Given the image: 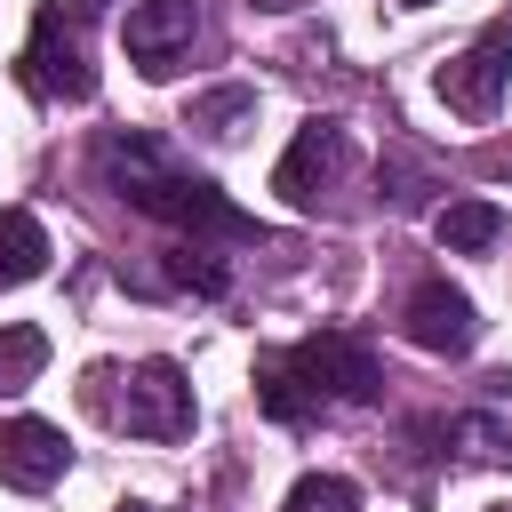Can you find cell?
I'll list each match as a JSON object with an SVG mask.
<instances>
[{"instance_id":"cell-1","label":"cell","mask_w":512,"mask_h":512,"mask_svg":"<svg viewBox=\"0 0 512 512\" xmlns=\"http://www.w3.org/2000/svg\"><path fill=\"white\" fill-rule=\"evenodd\" d=\"M104 184L136 208V216H152V224H168V232H184V240H264V224L248 216V208H232L208 176H192L160 136H144V128H120V136H104Z\"/></svg>"},{"instance_id":"cell-2","label":"cell","mask_w":512,"mask_h":512,"mask_svg":"<svg viewBox=\"0 0 512 512\" xmlns=\"http://www.w3.org/2000/svg\"><path fill=\"white\" fill-rule=\"evenodd\" d=\"M376 392H384V368H376L368 336H352V328H320V336L256 360V408L272 424H304L328 400H376Z\"/></svg>"},{"instance_id":"cell-3","label":"cell","mask_w":512,"mask_h":512,"mask_svg":"<svg viewBox=\"0 0 512 512\" xmlns=\"http://www.w3.org/2000/svg\"><path fill=\"white\" fill-rule=\"evenodd\" d=\"M96 24H104V0H40L16 80L40 104H88L96 96Z\"/></svg>"},{"instance_id":"cell-4","label":"cell","mask_w":512,"mask_h":512,"mask_svg":"<svg viewBox=\"0 0 512 512\" xmlns=\"http://www.w3.org/2000/svg\"><path fill=\"white\" fill-rule=\"evenodd\" d=\"M504 80H512V16L480 24V32H472V48H464V56H448L432 88H440V104H448V112H464V120H496Z\"/></svg>"},{"instance_id":"cell-5","label":"cell","mask_w":512,"mask_h":512,"mask_svg":"<svg viewBox=\"0 0 512 512\" xmlns=\"http://www.w3.org/2000/svg\"><path fill=\"white\" fill-rule=\"evenodd\" d=\"M192 416L200 408H192V384H184L176 360H136L128 368V392L112 400V424L136 432V440H184Z\"/></svg>"},{"instance_id":"cell-6","label":"cell","mask_w":512,"mask_h":512,"mask_svg":"<svg viewBox=\"0 0 512 512\" xmlns=\"http://www.w3.org/2000/svg\"><path fill=\"white\" fill-rule=\"evenodd\" d=\"M344 168H352V136H344V120H304V128L288 136L280 168H272V192H288L296 208H320V192L344 184Z\"/></svg>"},{"instance_id":"cell-7","label":"cell","mask_w":512,"mask_h":512,"mask_svg":"<svg viewBox=\"0 0 512 512\" xmlns=\"http://www.w3.org/2000/svg\"><path fill=\"white\" fill-rule=\"evenodd\" d=\"M400 328H408L416 352H440V360H464V352L480 344V312H472V296L448 288V280H416L408 304H400Z\"/></svg>"},{"instance_id":"cell-8","label":"cell","mask_w":512,"mask_h":512,"mask_svg":"<svg viewBox=\"0 0 512 512\" xmlns=\"http://www.w3.org/2000/svg\"><path fill=\"white\" fill-rule=\"evenodd\" d=\"M64 464H72V448H64V432L48 416H8L0 424V488L40 496V488L64 480Z\"/></svg>"},{"instance_id":"cell-9","label":"cell","mask_w":512,"mask_h":512,"mask_svg":"<svg viewBox=\"0 0 512 512\" xmlns=\"http://www.w3.org/2000/svg\"><path fill=\"white\" fill-rule=\"evenodd\" d=\"M192 32H200V8L192 0H136L128 8V64L144 80H168L176 56L192 48Z\"/></svg>"},{"instance_id":"cell-10","label":"cell","mask_w":512,"mask_h":512,"mask_svg":"<svg viewBox=\"0 0 512 512\" xmlns=\"http://www.w3.org/2000/svg\"><path fill=\"white\" fill-rule=\"evenodd\" d=\"M48 232H40V216L32 208H0V288H24V280H40L48 272Z\"/></svg>"},{"instance_id":"cell-11","label":"cell","mask_w":512,"mask_h":512,"mask_svg":"<svg viewBox=\"0 0 512 512\" xmlns=\"http://www.w3.org/2000/svg\"><path fill=\"white\" fill-rule=\"evenodd\" d=\"M432 232H440V248L480 256V248H496V240H504V208H496V200H448V208L432 216Z\"/></svg>"},{"instance_id":"cell-12","label":"cell","mask_w":512,"mask_h":512,"mask_svg":"<svg viewBox=\"0 0 512 512\" xmlns=\"http://www.w3.org/2000/svg\"><path fill=\"white\" fill-rule=\"evenodd\" d=\"M40 368H48V336L32 320H8L0 328V392H24Z\"/></svg>"},{"instance_id":"cell-13","label":"cell","mask_w":512,"mask_h":512,"mask_svg":"<svg viewBox=\"0 0 512 512\" xmlns=\"http://www.w3.org/2000/svg\"><path fill=\"white\" fill-rule=\"evenodd\" d=\"M256 112V96L248 88H216V96H192V112H184V128H200V136H240V120Z\"/></svg>"},{"instance_id":"cell-14","label":"cell","mask_w":512,"mask_h":512,"mask_svg":"<svg viewBox=\"0 0 512 512\" xmlns=\"http://www.w3.org/2000/svg\"><path fill=\"white\" fill-rule=\"evenodd\" d=\"M280 512H360V488H352L344 472H304Z\"/></svg>"},{"instance_id":"cell-15","label":"cell","mask_w":512,"mask_h":512,"mask_svg":"<svg viewBox=\"0 0 512 512\" xmlns=\"http://www.w3.org/2000/svg\"><path fill=\"white\" fill-rule=\"evenodd\" d=\"M168 280L176 288H192V296H224V264L192 240V248H176V264H168Z\"/></svg>"},{"instance_id":"cell-16","label":"cell","mask_w":512,"mask_h":512,"mask_svg":"<svg viewBox=\"0 0 512 512\" xmlns=\"http://www.w3.org/2000/svg\"><path fill=\"white\" fill-rule=\"evenodd\" d=\"M448 440H464V456H496V448H504V424H496V416H456Z\"/></svg>"},{"instance_id":"cell-17","label":"cell","mask_w":512,"mask_h":512,"mask_svg":"<svg viewBox=\"0 0 512 512\" xmlns=\"http://www.w3.org/2000/svg\"><path fill=\"white\" fill-rule=\"evenodd\" d=\"M488 168H496V176H512V152H488Z\"/></svg>"},{"instance_id":"cell-18","label":"cell","mask_w":512,"mask_h":512,"mask_svg":"<svg viewBox=\"0 0 512 512\" xmlns=\"http://www.w3.org/2000/svg\"><path fill=\"white\" fill-rule=\"evenodd\" d=\"M120 512H152V504H120Z\"/></svg>"},{"instance_id":"cell-19","label":"cell","mask_w":512,"mask_h":512,"mask_svg":"<svg viewBox=\"0 0 512 512\" xmlns=\"http://www.w3.org/2000/svg\"><path fill=\"white\" fill-rule=\"evenodd\" d=\"M400 8H424V0H400Z\"/></svg>"},{"instance_id":"cell-20","label":"cell","mask_w":512,"mask_h":512,"mask_svg":"<svg viewBox=\"0 0 512 512\" xmlns=\"http://www.w3.org/2000/svg\"><path fill=\"white\" fill-rule=\"evenodd\" d=\"M488 512H512V504H488Z\"/></svg>"}]
</instances>
